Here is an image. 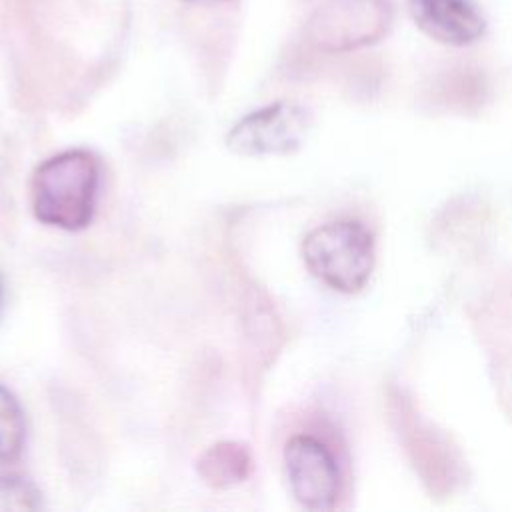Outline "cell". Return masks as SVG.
I'll list each match as a JSON object with an SVG mask.
<instances>
[{
  "mask_svg": "<svg viewBox=\"0 0 512 512\" xmlns=\"http://www.w3.org/2000/svg\"><path fill=\"white\" fill-rule=\"evenodd\" d=\"M100 164L84 148L64 150L46 158L32 176V210L38 222L76 232L96 212Z\"/></svg>",
  "mask_w": 512,
  "mask_h": 512,
  "instance_id": "cell-1",
  "label": "cell"
},
{
  "mask_svg": "<svg viewBox=\"0 0 512 512\" xmlns=\"http://www.w3.org/2000/svg\"><path fill=\"white\" fill-rule=\"evenodd\" d=\"M306 268L328 288L358 292L374 270V238L356 220H334L310 230L302 240Z\"/></svg>",
  "mask_w": 512,
  "mask_h": 512,
  "instance_id": "cell-2",
  "label": "cell"
},
{
  "mask_svg": "<svg viewBox=\"0 0 512 512\" xmlns=\"http://www.w3.org/2000/svg\"><path fill=\"white\" fill-rule=\"evenodd\" d=\"M390 22V0H324L310 14L304 34L316 50L334 54L376 42Z\"/></svg>",
  "mask_w": 512,
  "mask_h": 512,
  "instance_id": "cell-3",
  "label": "cell"
},
{
  "mask_svg": "<svg viewBox=\"0 0 512 512\" xmlns=\"http://www.w3.org/2000/svg\"><path fill=\"white\" fill-rule=\"evenodd\" d=\"M310 112L292 100H278L242 116L226 134V146L240 156L288 154L310 130Z\"/></svg>",
  "mask_w": 512,
  "mask_h": 512,
  "instance_id": "cell-4",
  "label": "cell"
},
{
  "mask_svg": "<svg viewBox=\"0 0 512 512\" xmlns=\"http://www.w3.org/2000/svg\"><path fill=\"white\" fill-rule=\"evenodd\" d=\"M290 490L306 510H330L340 494V468L332 450L310 434H296L284 446Z\"/></svg>",
  "mask_w": 512,
  "mask_h": 512,
  "instance_id": "cell-5",
  "label": "cell"
},
{
  "mask_svg": "<svg viewBox=\"0 0 512 512\" xmlns=\"http://www.w3.org/2000/svg\"><path fill=\"white\" fill-rule=\"evenodd\" d=\"M408 6L418 28L442 44H472L484 32V18L474 0H408Z\"/></svg>",
  "mask_w": 512,
  "mask_h": 512,
  "instance_id": "cell-6",
  "label": "cell"
},
{
  "mask_svg": "<svg viewBox=\"0 0 512 512\" xmlns=\"http://www.w3.org/2000/svg\"><path fill=\"white\" fill-rule=\"evenodd\" d=\"M254 462L248 446L240 442H218L198 458L200 478L214 488H230L252 474Z\"/></svg>",
  "mask_w": 512,
  "mask_h": 512,
  "instance_id": "cell-7",
  "label": "cell"
},
{
  "mask_svg": "<svg viewBox=\"0 0 512 512\" xmlns=\"http://www.w3.org/2000/svg\"><path fill=\"white\" fill-rule=\"evenodd\" d=\"M26 446V416L18 398L0 384V464L16 462Z\"/></svg>",
  "mask_w": 512,
  "mask_h": 512,
  "instance_id": "cell-8",
  "label": "cell"
},
{
  "mask_svg": "<svg viewBox=\"0 0 512 512\" xmlns=\"http://www.w3.org/2000/svg\"><path fill=\"white\" fill-rule=\"evenodd\" d=\"M42 508V492L20 474L0 476V512H28Z\"/></svg>",
  "mask_w": 512,
  "mask_h": 512,
  "instance_id": "cell-9",
  "label": "cell"
},
{
  "mask_svg": "<svg viewBox=\"0 0 512 512\" xmlns=\"http://www.w3.org/2000/svg\"><path fill=\"white\" fill-rule=\"evenodd\" d=\"M186 2H196V0H186Z\"/></svg>",
  "mask_w": 512,
  "mask_h": 512,
  "instance_id": "cell-10",
  "label": "cell"
}]
</instances>
